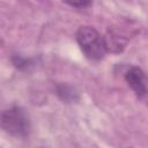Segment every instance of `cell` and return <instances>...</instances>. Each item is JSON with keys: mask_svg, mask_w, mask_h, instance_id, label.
I'll return each mask as SVG.
<instances>
[{"mask_svg": "<svg viewBox=\"0 0 148 148\" xmlns=\"http://www.w3.org/2000/svg\"><path fill=\"white\" fill-rule=\"evenodd\" d=\"M76 42L84 56L91 60H101L108 52L104 37L92 27H80L76 31Z\"/></svg>", "mask_w": 148, "mask_h": 148, "instance_id": "cell-1", "label": "cell"}, {"mask_svg": "<svg viewBox=\"0 0 148 148\" xmlns=\"http://www.w3.org/2000/svg\"><path fill=\"white\" fill-rule=\"evenodd\" d=\"M1 128L16 138H25L29 135L31 124L28 113L20 106H13L0 113Z\"/></svg>", "mask_w": 148, "mask_h": 148, "instance_id": "cell-2", "label": "cell"}, {"mask_svg": "<svg viewBox=\"0 0 148 148\" xmlns=\"http://www.w3.org/2000/svg\"><path fill=\"white\" fill-rule=\"evenodd\" d=\"M125 80L139 97L146 96L147 79H146L145 72L140 67H136V66L131 67L125 74Z\"/></svg>", "mask_w": 148, "mask_h": 148, "instance_id": "cell-3", "label": "cell"}, {"mask_svg": "<svg viewBox=\"0 0 148 148\" xmlns=\"http://www.w3.org/2000/svg\"><path fill=\"white\" fill-rule=\"evenodd\" d=\"M58 95L66 102H73L77 99V92L69 86L61 84L58 88Z\"/></svg>", "mask_w": 148, "mask_h": 148, "instance_id": "cell-4", "label": "cell"}, {"mask_svg": "<svg viewBox=\"0 0 148 148\" xmlns=\"http://www.w3.org/2000/svg\"><path fill=\"white\" fill-rule=\"evenodd\" d=\"M62 1L65 3H67V5H69L71 7L79 8V9L88 8L92 3V0H62Z\"/></svg>", "mask_w": 148, "mask_h": 148, "instance_id": "cell-5", "label": "cell"}, {"mask_svg": "<svg viewBox=\"0 0 148 148\" xmlns=\"http://www.w3.org/2000/svg\"><path fill=\"white\" fill-rule=\"evenodd\" d=\"M1 45H2V38H1V36H0V47H1Z\"/></svg>", "mask_w": 148, "mask_h": 148, "instance_id": "cell-6", "label": "cell"}]
</instances>
